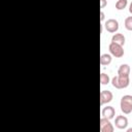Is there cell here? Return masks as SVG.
I'll list each match as a JSON object with an SVG mask.
<instances>
[{
  "mask_svg": "<svg viewBox=\"0 0 132 132\" xmlns=\"http://www.w3.org/2000/svg\"><path fill=\"white\" fill-rule=\"evenodd\" d=\"M119 75H130V66L128 64H122L118 69Z\"/></svg>",
  "mask_w": 132,
  "mask_h": 132,
  "instance_id": "obj_10",
  "label": "cell"
},
{
  "mask_svg": "<svg viewBox=\"0 0 132 132\" xmlns=\"http://www.w3.org/2000/svg\"><path fill=\"white\" fill-rule=\"evenodd\" d=\"M109 80H110V78H109L108 74H106L104 72H102L100 74V82H101V85H107L109 82Z\"/></svg>",
  "mask_w": 132,
  "mask_h": 132,
  "instance_id": "obj_13",
  "label": "cell"
},
{
  "mask_svg": "<svg viewBox=\"0 0 132 132\" xmlns=\"http://www.w3.org/2000/svg\"><path fill=\"white\" fill-rule=\"evenodd\" d=\"M113 98V95L110 91L108 90H102L100 92V104L101 105H104L108 102H110Z\"/></svg>",
  "mask_w": 132,
  "mask_h": 132,
  "instance_id": "obj_6",
  "label": "cell"
},
{
  "mask_svg": "<svg viewBox=\"0 0 132 132\" xmlns=\"http://www.w3.org/2000/svg\"><path fill=\"white\" fill-rule=\"evenodd\" d=\"M114 124L118 129H126L128 126V119L125 116H118L116 118Z\"/></svg>",
  "mask_w": 132,
  "mask_h": 132,
  "instance_id": "obj_7",
  "label": "cell"
},
{
  "mask_svg": "<svg viewBox=\"0 0 132 132\" xmlns=\"http://www.w3.org/2000/svg\"><path fill=\"white\" fill-rule=\"evenodd\" d=\"M114 128L110 121L104 117L100 119V131L101 132H113Z\"/></svg>",
  "mask_w": 132,
  "mask_h": 132,
  "instance_id": "obj_4",
  "label": "cell"
},
{
  "mask_svg": "<svg viewBox=\"0 0 132 132\" xmlns=\"http://www.w3.org/2000/svg\"><path fill=\"white\" fill-rule=\"evenodd\" d=\"M129 11H130V13H132V2L129 5Z\"/></svg>",
  "mask_w": 132,
  "mask_h": 132,
  "instance_id": "obj_17",
  "label": "cell"
},
{
  "mask_svg": "<svg viewBox=\"0 0 132 132\" xmlns=\"http://www.w3.org/2000/svg\"><path fill=\"white\" fill-rule=\"evenodd\" d=\"M111 55L109 54H102L100 56V64L105 66V65H108L111 63Z\"/></svg>",
  "mask_w": 132,
  "mask_h": 132,
  "instance_id": "obj_11",
  "label": "cell"
},
{
  "mask_svg": "<svg viewBox=\"0 0 132 132\" xmlns=\"http://www.w3.org/2000/svg\"><path fill=\"white\" fill-rule=\"evenodd\" d=\"M125 28L128 31H132V16H128L125 19Z\"/></svg>",
  "mask_w": 132,
  "mask_h": 132,
  "instance_id": "obj_14",
  "label": "cell"
},
{
  "mask_svg": "<svg viewBox=\"0 0 132 132\" xmlns=\"http://www.w3.org/2000/svg\"><path fill=\"white\" fill-rule=\"evenodd\" d=\"M121 110L125 114H129L132 112V95H124L120 102Z\"/></svg>",
  "mask_w": 132,
  "mask_h": 132,
  "instance_id": "obj_2",
  "label": "cell"
},
{
  "mask_svg": "<svg viewBox=\"0 0 132 132\" xmlns=\"http://www.w3.org/2000/svg\"><path fill=\"white\" fill-rule=\"evenodd\" d=\"M108 48H109L110 54H111L113 57H116V58H122V57L124 56V48H123V45H120V44L114 43V42L111 41L110 44H109V46H108Z\"/></svg>",
  "mask_w": 132,
  "mask_h": 132,
  "instance_id": "obj_3",
  "label": "cell"
},
{
  "mask_svg": "<svg viewBox=\"0 0 132 132\" xmlns=\"http://www.w3.org/2000/svg\"><path fill=\"white\" fill-rule=\"evenodd\" d=\"M130 78L129 75H117L111 79V84L116 89H125L129 86Z\"/></svg>",
  "mask_w": 132,
  "mask_h": 132,
  "instance_id": "obj_1",
  "label": "cell"
},
{
  "mask_svg": "<svg viewBox=\"0 0 132 132\" xmlns=\"http://www.w3.org/2000/svg\"><path fill=\"white\" fill-rule=\"evenodd\" d=\"M127 132H132V127L129 128V129H127Z\"/></svg>",
  "mask_w": 132,
  "mask_h": 132,
  "instance_id": "obj_18",
  "label": "cell"
},
{
  "mask_svg": "<svg viewBox=\"0 0 132 132\" xmlns=\"http://www.w3.org/2000/svg\"><path fill=\"white\" fill-rule=\"evenodd\" d=\"M101 114H102V117L110 120V119H112L114 117L116 110H114V108L112 106H106V107H103V109L101 111Z\"/></svg>",
  "mask_w": 132,
  "mask_h": 132,
  "instance_id": "obj_8",
  "label": "cell"
},
{
  "mask_svg": "<svg viewBox=\"0 0 132 132\" xmlns=\"http://www.w3.org/2000/svg\"><path fill=\"white\" fill-rule=\"evenodd\" d=\"M106 4H107V1L106 0H100V7L101 8H104L106 6Z\"/></svg>",
  "mask_w": 132,
  "mask_h": 132,
  "instance_id": "obj_15",
  "label": "cell"
},
{
  "mask_svg": "<svg viewBox=\"0 0 132 132\" xmlns=\"http://www.w3.org/2000/svg\"><path fill=\"white\" fill-rule=\"evenodd\" d=\"M105 26V29L107 32L109 33H116L118 30H119V22L114 19H109L105 22L104 24Z\"/></svg>",
  "mask_w": 132,
  "mask_h": 132,
  "instance_id": "obj_5",
  "label": "cell"
},
{
  "mask_svg": "<svg viewBox=\"0 0 132 132\" xmlns=\"http://www.w3.org/2000/svg\"><path fill=\"white\" fill-rule=\"evenodd\" d=\"M104 18H105V14H104V12L101 10V11H100V21L103 22V21H104Z\"/></svg>",
  "mask_w": 132,
  "mask_h": 132,
  "instance_id": "obj_16",
  "label": "cell"
},
{
  "mask_svg": "<svg viewBox=\"0 0 132 132\" xmlns=\"http://www.w3.org/2000/svg\"><path fill=\"white\" fill-rule=\"evenodd\" d=\"M125 36L122 34V33H116V34H113L112 35V37H111V41L112 42H114V43H118V44H120V45H123L124 46V44H125Z\"/></svg>",
  "mask_w": 132,
  "mask_h": 132,
  "instance_id": "obj_9",
  "label": "cell"
},
{
  "mask_svg": "<svg viewBox=\"0 0 132 132\" xmlns=\"http://www.w3.org/2000/svg\"><path fill=\"white\" fill-rule=\"evenodd\" d=\"M127 4H128V1L127 0H118L116 2V8L118 10H122V9L126 8Z\"/></svg>",
  "mask_w": 132,
  "mask_h": 132,
  "instance_id": "obj_12",
  "label": "cell"
}]
</instances>
